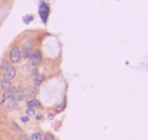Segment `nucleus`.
Here are the masks:
<instances>
[{
    "label": "nucleus",
    "mask_w": 148,
    "mask_h": 140,
    "mask_svg": "<svg viewBox=\"0 0 148 140\" xmlns=\"http://www.w3.org/2000/svg\"><path fill=\"white\" fill-rule=\"evenodd\" d=\"M6 103H7V107H6L7 110H13V109L16 107V104H17V101H16L14 99H13V100H9V101H6Z\"/></svg>",
    "instance_id": "obj_9"
},
{
    "label": "nucleus",
    "mask_w": 148,
    "mask_h": 140,
    "mask_svg": "<svg viewBox=\"0 0 148 140\" xmlns=\"http://www.w3.org/2000/svg\"><path fill=\"white\" fill-rule=\"evenodd\" d=\"M14 77H16V69H14V66L7 64V66L3 69V79L12 80V79H14Z\"/></svg>",
    "instance_id": "obj_3"
},
{
    "label": "nucleus",
    "mask_w": 148,
    "mask_h": 140,
    "mask_svg": "<svg viewBox=\"0 0 148 140\" xmlns=\"http://www.w3.org/2000/svg\"><path fill=\"white\" fill-rule=\"evenodd\" d=\"M43 80H45V76H42V74H35V85H36V86H39Z\"/></svg>",
    "instance_id": "obj_8"
},
{
    "label": "nucleus",
    "mask_w": 148,
    "mask_h": 140,
    "mask_svg": "<svg viewBox=\"0 0 148 140\" xmlns=\"http://www.w3.org/2000/svg\"><path fill=\"white\" fill-rule=\"evenodd\" d=\"M16 87H10L9 90H6V92H3V97H1V103H6V101H9V100H13L14 99V96H16Z\"/></svg>",
    "instance_id": "obj_4"
},
{
    "label": "nucleus",
    "mask_w": 148,
    "mask_h": 140,
    "mask_svg": "<svg viewBox=\"0 0 148 140\" xmlns=\"http://www.w3.org/2000/svg\"><path fill=\"white\" fill-rule=\"evenodd\" d=\"M9 59H10L12 63H19L22 60V50H20V47L17 46L12 47L10 51H9Z\"/></svg>",
    "instance_id": "obj_1"
},
{
    "label": "nucleus",
    "mask_w": 148,
    "mask_h": 140,
    "mask_svg": "<svg viewBox=\"0 0 148 140\" xmlns=\"http://www.w3.org/2000/svg\"><path fill=\"white\" fill-rule=\"evenodd\" d=\"M12 126H13V127H14V130H17V132H20V127H19V126H17V124H16V123H14V122H13V123H12Z\"/></svg>",
    "instance_id": "obj_13"
},
{
    "label": "nucleus",
    "mask_w": 148,
    "mask_h": 140,
    "mask_svg": "<svg viewBox=\"0 0 148 140\" xmlns=\"http://www.w3.org/2000/svg\"><path fill=\"white\" fill-rule=\"evenodd\" d=\"M27 107H42V104H40V101L39 100H36V99H32V100H29L27 101Z\"/></svg>",
    "instance_id": "obj_7"
},
{
    "label": "nucleus",
    "mask_w": 148,
    "mask_h": 140,
    "mask_svg": "<svg viewBox=\"0 0 148 140\" xmlns=\"http://www.w3.org/2000/svg\"><path fill=\"white\" fill-rule=\"evenodd\" d=\"M19 140H32V139H30V137H27V136H22Z\"/></svg>",
    "instance_id": "obj_15"
},
{
    "label": "nucleus",
    "mask_w": 148,
    "mask_h": 140,
    "mask_svg": "<svg viewBox=\"0 0 148 140\" xmlns=\"http://www.w3.org/2000/svg\"><path fill=\"white\" fill-rule=\"evenodd\" d=\"M26 113H27V116H30V114H35V110H33L32 107H27V110H26Z\"/></svg>",
    "instance_id": "obj_12"
},
{
    "label": "nucleus",
    "mask_w": 148,
    "mask_h": 140,
    "mask_svg": "<svg viewBox=\"0 0 148 140\" xmlns=\"http://www.w3.org/2000/svg\"><path fill=\"white\" fill-rule=\"evenodd\" d=\"M48 14H49V10H48L46 4L42 3V4H40V16H42V20H43V22L48 20Z\"/></svg>",
    "instance_id": "obj_5"
},
{
    "label": "nucleus",
    "mask_w": 148,
    "mask_h": 140,
    "mask_svg": "<svg viewBox=\"0 0 148 140\" xmlns=\"http://www.w3.org/2000/svg\"><path fill=\"white\" fill-rule=\"evenodd\" d=\"M20 50H22V57L30 59V56L33 54V42L32 40H26Z\"/></svg>",
    "instance_id": "obj_2"
},
{
    "label": "nucleus",
    "mask_w": 148,
    "mask_h": 140,
    "mask_svg": "<svg viewBox=\"0 0 148 140\" xmlns=\"http://www.w3.org/2000/svg\"><path fill=\"white\" fill-rule=\"evenodd\" d=\"M32 140H43V133L42 132H36V133H33L32 135Z\"/></svg>",
    "instance_id": "obj_10"
},
{
    "label": "nucleus",
    "mask_w": 148,
    "mask_h": 140,
    "mask_svg": "<svg viewBox=\"0 0 148 140\" xmlns=\"http://www.w3.org/2000/svg\"><path fill=\"white\" fill-rule=\"evenodd\" d=\"M22 122H23V123H27V122H29V117H27V116H23V117H22Z\"/></svg>",
    "instance_id": "obj_14"
},
{
    "label": "nucleus",
    "mask_w": 148,
    "mask_h": 140,
    "mask_svg": "<svg viewBox=\"0 0 148 140\" xmlns=\"http://www.w3.org/2000/svg\"><path fill=\"white\" fill-rule=\"evenodd\" d=\"M10 87H12L10 80H6V79H1V80H0V90H1V92H6V90H9Z\"/></svg>",
    "instance_id": "obj_6"
},
{
    "label": "nucleus",
    "mask_w": 148,
    "mask_h": 140,
    "mask_svg": "<svg viewBox=\"0 0 148 140\" xmlns=\"http://www.w3.org/2000/svg\"><path fill=\"white\" fill-rule=\"evenodd\" d=\"M43 140H55V135H52V133H45Z\"/></svg>",
    "instance_id": "obj_11"
}]
</instances>
